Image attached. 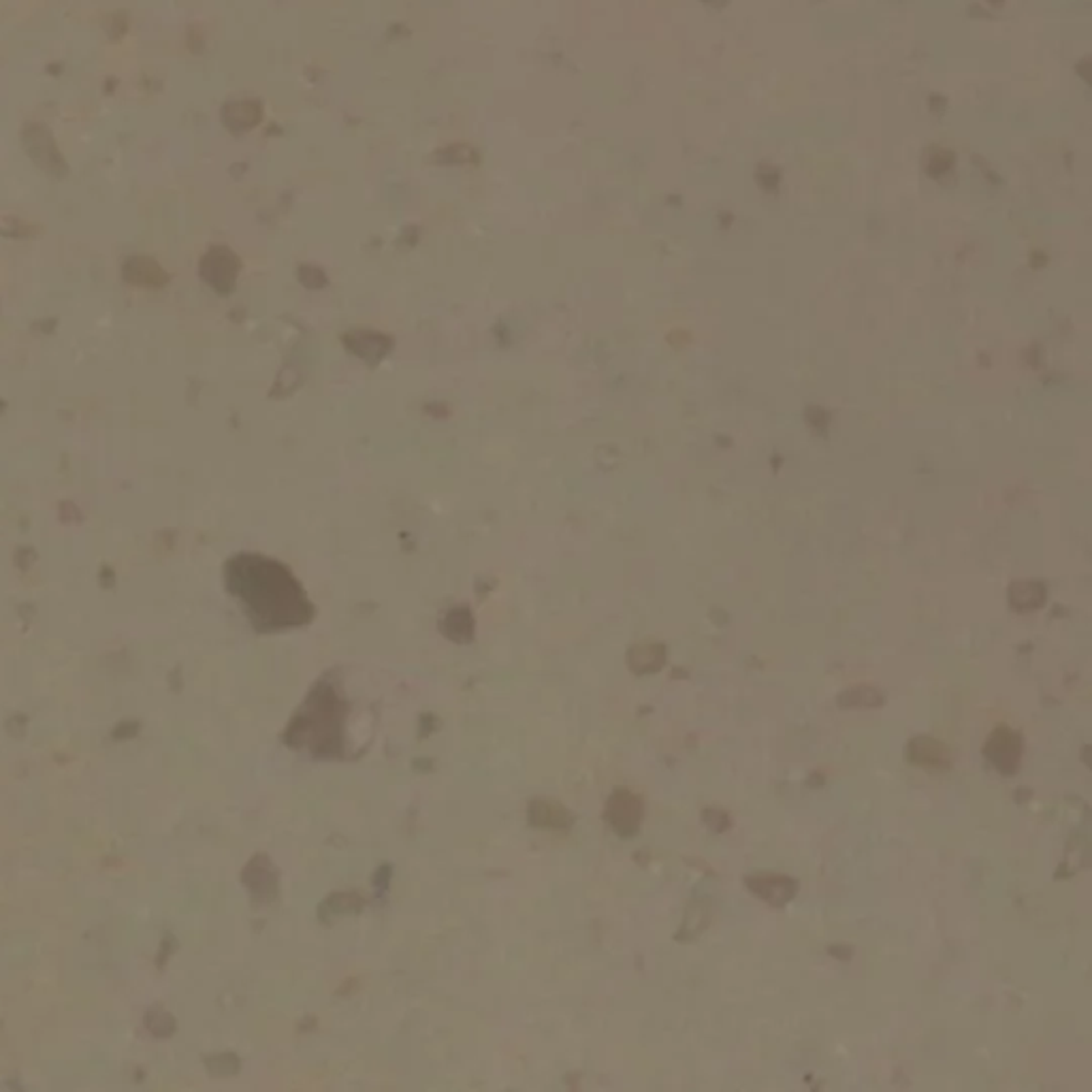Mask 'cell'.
I'll use <instances>...</instances> for the list:
<instances>
[{"instance_id": "obj_1", "label": "cell", "mask_w": 1092, "mask_h": 1092, "mask_svg": "<svg viewBox=\"0 0 1092 1092\" xmlns=\"http://www.w3.org/2000/svg\"><path fill=\"white\" fill-rule=\"evenodd\" d=\"M23 150L28 152L30 160L37 164L43 173L49 178H65L69 173V164L58 150L52 131L41 122H28L22 128Z\"/></svg>"}, {"instance_id": "obj_2", "label": "cell", "mask_w": 1092, "mask_h": 1092, "mask_svg": "<svg viewBox=\"0 0 1092 1092\" xmlns=\"http://www.w3.org/2000/svg\"><path fill=\"white\" fill-rule=\"evenodd\" d=\"M1022 736L1007 726L996 727L990 734L988 743H986V758H988V762L994 769L1003 774L1016 773V769L1020 766V759H1022Z\"/></svg>"}, {"instance_id": "obj_3", "label": "cell", "mask_w": 1092, "mask_h": 1092, "mask_svg": "<svg viewBox=\"0 0 1092 1092\" xmlns=\"http://www.w3.org/2000/svg\"><path fill=\"white\" fill-rule=\"evenodd\" d=\"M122 280L132 287L163 288L169 282V273L164 272L154 258L146 256V254H135V256H128L124 261Z\"/></svg>"}, {"instance_id": "obj_4", "label": "cell", "mask_w": 1092, "mask_h": 1092, "mask_svg": "<svg viewBox=\"0 0 1092 1092\" xmlns=\"http://www.w3.org/2000/svg\"><path fill=\"white\" fill-rule=\"evenodd\" d=\"M608 817L610 824L619 830L621 835H632L638 830L640 817H643V805L636 796L628 792L614 794L608 805Z\"/></svg>"}, {"instance_id": "obj_5", "label": "cell", "mask_w": 1092, "mask_h": 1092, "mask_svg": "<svg viewBox=\"0 0 1092 1092\" xmlns=\"http://www.w3.org/2000/svg\"><path fill=\"white\" fill-rule=\"evenodd\" d=\"M909 759L913 764L924 766V769L945 770L950 766V751L943 743L934 741L930 736H915L909 743Z\"/></svg>"}, {"instance_id": "obj_6", "label": "cell", "mask_w": 1092, "mask_h": 1092, "mask_svg": "<svg viewBox=\"0 0 1092 1092\" xmlns=\"http://www.w3.org/2000/svg\"><path fill=\"white\" fill-rule=\"evenodd\" d=\"M749 886L755 894L762 896L764 900H769L770 905L774 907L785 905V903L792 900V896L796 894V882H792V879H788V877H779V875L753 877V879H749Z\"/></svg>"}, {"instance_id": "obj_7", "label": "cell", "mask_w": 1092, "mask_h": 1092, "mask_svg": "<svg viewBox=\"0 0 1092 1092\" xmlns=\"http://www.w3.org/2000/svg\"><path fill=\"white\" fill-rule=\"evenodd\" d=\"M261 117V105L254 101H233L222 109V120L230 131H246L252 128Z\"/></svg>"}, {"instance_id": "obj_8", "label": "cell", "mask_w": 1092, "mask_h": 1092, "mask_svg": "<svg viewBox=\"0 0 1092 1092\" xmlns=\"http://www.w3.org/2000/svg\"><path fill=\"white\" fill-rule=\"evenodd\" d=\"M230 261H233V256L222 248H214L205 258H203L201 273L203 277H207V282H210L211 287H216L222 291V284H225L229 277L233 280L235 267H230Z\"/></svg>"}, {"instance_id": "obj_9", "label": "cell", "mask_w": 1092, "mask_h": 1092, "mask_svg": "<svg viewBox=\"0 0 1092 1092\" xmlns=\"http://www.w3.org/2000/svg\"><path fill=\"white\" fill-rule=\"evenodd\" d=\"M0 235L9 237V240H30V237L39 235V226L22 220V218L3 216L0 218Z\"/></svg>"}, {"instance_id": "obj_10", "label": "cell", "mask_w": 1092, "mask_h": 1092, "mask_svg": "<svg viewBox=\"0 0 1092 1092\" xmlns=\"http://www.w3.org/2000/svg\"><path fill=\"white\" fill-rule=\"evenodd\" d=\"M146 1024H147V1028H150L152 1035H156V1037H167V1035H164L163 1027L167 1028V1032H169V1035L173 1032V1017H171L167 1012H160V1009H152V1012L147 1013Z\"/></svg>"}, {"instance_id": "obj_11", "label": "cell", "mask_w": 1092, "mask_h": 1092, "mask_svg": "<svg viewBox=\"0 0 1092 1092\" xmlns=\"http://www.w3.org/2000/svg\"><path fill=\"white\" fill-rule=\"evenodd\" d=\"M37 562V551L30 549V546H22V549L15 551V566L22 570V572H28L30 566Z\"/></svg>"}, {"instance_id": "obj_12", "label": "cell", "mask_w": 1092, "mask_h": 1092, "mask_svg": "<svg viewBox=\"0 0 1092 1092\" xmlns=\"http://www.w3.org/2000/svg\"><path fill=\"white\" fill-rule=\"evenodd\" d=\"M58 515H60V519L65 520V523H69V520H73V523L81 520V510L75 506V504H70V502H62Z\"/></svg>"}, {"instance_id": "obj_13", "label": "cell", "mask_w": 1092, "mask_h": 1092, "mask_svg": "<svg viewBox=\"0 0 1092 1092\" xmlns=\"http://www.w3.org/2000/svg\"><path fill=\"white\" fill-rule=\"evenodd\" d=\"M139 732V723L135 722H124L122 726L116 727V738H128V736H135Z\"/></svg>"}, {"instance_id": "obj_14", "label": "cell", "mask_w": 1092, "mask_h": 1092, "mask_svg": "<svg viewBox=\"0 0 1092 1092\" xmlns=\"http://www.w3.org/2000/svg\"><path fill=\"white\" fill-rule=\"evenodd\" d=\"M99 581H101V585H103V587H107V589H111V587H113V582H116V572H113V570H111V567H109V566H105V567H101V574H99Z\"/></svg>"}]
</instances>
